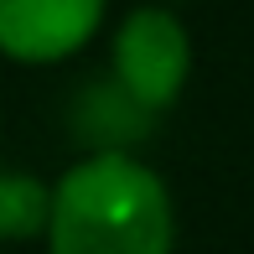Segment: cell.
<instances>
[{"mask_svg":"<svg viewBox=\"0 0 254 254\" xmlns=\"http://www.w3.org/2000/svg\"><path fill=\"white\" fill-rule=\"evenodd\" d=\"M104 0H0V52L16 63H63L94 42Z\"/></svg>","mask_w":254,"mask_h":254,"instance_id":"obj_3","label":"cell"},{"mask_svg":"<svg viewBox=\"0 0 254 254\" xmlns=\"http://www.w3.org/2000/svg\"><path fill=\"white\" fill-rule=\"evenodd\" d=\"M192 73V42L171 10H130L114 37V83L125 88L145 114L166 109Z\"/></svg>","mask_w":254,"mask_h":254,"instance_id":"obj_2","label":"cell"},{"mask_svg":"<svg viewBox=\"0 0 254 254\" xmlns=\"http://www.w3.org/2000/svg\"><path fill=\"white\" fill-rule=\"evenodd\" d=\"M52 223V192L37 177L0 171V239H31Z\"/></svg>","mask_w":254,"mask_h":254,"instance_id":"obj_4","label":"cell"},{"mask_svg":"<svg viewBox=\"0 0 254 254\" xmlns=\"http://www.w3.org/2000/svg\"><path fill=\"white\" fill-rule=\"evenodd\" d=\"M52 254H171V197L151 166L99 151L52 187Z\"/></svg>","mask_w":254,"mask_h":254,"instance_id":"obj_1","label":"cell"}]
</instances>
